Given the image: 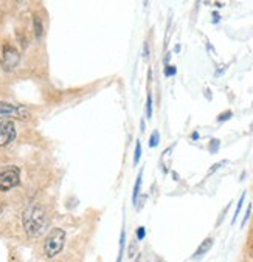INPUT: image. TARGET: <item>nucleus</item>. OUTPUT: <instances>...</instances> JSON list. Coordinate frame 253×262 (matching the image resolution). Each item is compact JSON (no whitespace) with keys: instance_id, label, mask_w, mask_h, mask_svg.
<instances>
[{"instance_id":"1","label":"nucleus","mask_w":253,"mask_h":262,"mask_svg":"<svg viewBox=\"0 0 253 262\" xmlns=\"http://www.w3.org/2000/svg\"><path fill=\"white\" fill-rule=\"evenodd\" d=\"M22 222H24V228L30 237H39L45 231L47 224H48L47 214L40 205L28 206L24 211Z\"/></svg>"},{"instance_id":"2","label":"nucleus","mask_w":253,"mask_h":262,"mask_svg":"<svg viewBox=\"0 0 253 262\" xmlns=\"http://www.w3.org/2000/svg\"><path fill=\"white\" fill-rule=\"evenodd\" d=\"M64 244H66V231L61 228H53L45 237L44 251L48 257H55L58 253H61Z\"/></svg>"},{"instance_id":"3","label":"nucleus","mask_w":253,"mask_h":262,"mask_svg":"<svg viewBox=\"0 0 253 262\" xmlns=\"http://www.w3.org/2000/svg\"><path fill=\"white\" fill-rule=\"evenodd\" d=\"M20 182V169L17 166L0 168V191H10Z\"/></svg>"},{"instance_id":"4","label":"nucleus","mask_w":253,"mask_h":262,"mask_svg":"<svg viewBox=\"0 0 253 262\" xmlns=\"http://www.w3.org/2000/svg\"><path fill=\"white\" fill-rule=\"evenodd\" d=\"M27 118V112L22 109V107H16L13 104H8V102H4L0 101V120H7V118Z\"/></svg>"},{"instance_id":"5","label":"nucleus","mask_w":253,"mask_h":262,"mask_svg":"<svg viewBox=\"0 0 253 262\" xmlns=\"http://www.w3.org/2000/svg\"><path fill=\"white\" fill-rule=\"evenodd\" d=\"M16 138V127L13 121H2L0 123V147L10 144Z\"/></svg>"},{"instance_id":"6","label":"nucleus","mask_w":253,"mask_h":262,"mask_svg":"<svg viewBox=\"0 0 253 262\" xmlns=\"http://www.w3.org/2000/svg\"><path fill=\"white\" fill-rule=\"evenodd\" d=\"M20 61V55L19 51L11 47V45H5L4 47V66L7 70H13Z\"/></svg>"},{"instance_id":"7","label":"nucleus","mask_w":253,"mask_h":262,"mask_svg":"<svg viewBox=\"0 0 253 262\" xmlns=\"http://www.w3.org/2000/svg\"><path fill=\"white\" fill-rule=\"evenodd\" d=\"M212 247H213V239H212V237H207L204 242H202V244L199 245V248L196 250V253L193 254V257H200V256H204Z\"/></svg>"},{"instance_id":"8","label":"nucleus","mask_w":253,"mask_h":262,"mask_svg":"<svg viewBox=\"0 0 253 262\" xmlns=\"http://www.w3.org/2000/svg\"><path fill=\"white\" fill-rule=\"evenodd\" d=\"M140 186H141V172H140V174H138V177H137L135 188H134V194H132V202H134V205H137V200H138V192H140Z\"/></svg>"},{"instance_id":"9","label":"nucleus","mask_w":253,"mask_h":262,"mask_svg":"<svg viewBox=\"0 0 253 262\" xmlns=\"http://www.w3.org/2000/svg\"><path fill=\"white\" fill-rule=\"evenodd\" d=\"M146 117L147 118L153 117V98H151V95L146 99Z\"/></svg>"},{"instance_id":"10","label":"nucleus","mask_w":253,"mask_h":262,"mask_svg":"<svg viewBox=\"0 0 253 262\" xmlns=\"http://www.w3.org/2000/svg\"><path fill=\"white\" fill-rule=\"evenodd\" d=\"M140 155H141V144H140V141H137V144H135V152H134V163H135V165H137L138 160H140Z\"/></svg>"},{"instance_id":"11","label":"nucleus","mask_w":253,"mask_h":262,"mask_svg":"<svg viewBox=\"0 0 253 262\" xmlns=\"http://www.w3.org/2000/svg\"><path fill=\"white\" fill-rule=\"evenodd\" d=\"M34 27H36V36L40 37L42 36V24H40V19L39 17L34 19Z\"/></svg>"},{"instance_id":"12","label":"nucleus","mask_w":253,"mask_h":262,"mask_svg":"<svg viewBox=\"0 0 253 262\" xmlns=\"http://www.w3.org/2000/svg\"><path fill=\"white\" fill-rule=\"evenodd\" d=\"M159 143V132H154L153 135H151V140H149V146L151 147H156Z\"/></svg>"},{"instance_id":"13","label":"nucleus","mask_w":253,"mask_h":262,"mask_svg":"<svg viewBox=\"0 0 253 262\" xmlns=\"http://www.w3.org/2000/svg\"><path fill=\"white\" fill-rule=\"evenodd\" d=\"M123 250H124V233L121 234V239H120V253H118V259H117V262H121V257H123Z\"/></svg>"},{"instance_id":"14","label":"nucleus","mask_w":253,"mask_h":262,"mask_svg":"<svg viewBox=\"0 0 253 262\" xmlns=\"http://www.w3.org/2000/svg\"><path fill=\"white\" fill-rule=\"evenodd\" d=\"M244 199H245V194H242L241 199H239V203H238V206H236V213H235V219L238 217V214H239V211H241V206H242V203H244Z\"/></svg>"},{"instance_id":"15","label":"nucleus","mask_w":253,"mask_h":262,"mask_svg":"<svg viewBox=\"0 0 253 262\" xmlns=\"http://www.w3.org/2000/svg\"><path fill=\"white\" fill-rule=\"evenodd\" d=\"M144 234H146V230H144L143 227H140V228L137 230V237H138V241H141V239L144 237Z\"/></svg>"},{"instance_id":"16","label":"nucleus","mask_w":253,"mask_h":262,"mask_svg":"<svg viewBox=\"0 0 253 262\" xmlns=\"http://www.w3.org/2000/svg\"><path fill=\"white\" fill-rule=\"evenodd\" d=\"M165 75L166 76H173V75H176V67H166V72H165Z\"/></svg>"},{"instance_id":"17","label":"nucleus","mask_w":253,"mask_h":262,"mask_svg":"<svg viewBox=\"0 0 253 262\" xmlns=\"http://www.w3.org/2000/svg\"><path fill=\"white\" fill-rule=\"evenodd\" d=\"M231 117V112H225V114H222V115H219V121H225V118H230Z\"/></svg>"},{"instance_id":"18","label":"nucleus","mask_w":253,"mask_h":262,"mask_svg":"<svg viewBox=\"0 0 253 262\" xmlns=\"http://www.w3.org/2000/svg\"><path fill=\"white\" fill-rule=\"evenodd\" d=\"M212 144H213V147H210V150H212V152H216V149H218V144H219V141H218V140H213V141H212Z\"/></svg>"},{"instance_id":"19","label":"nucleus","mask_w":253,"mask_h":262,"mask_svg":"<svg viewBox=\"0 0 253 262\" xmlns=\"http://www.w3.org/2000/svg\"><path fill=\"white\" fill-rule=\"evenodd\" d=\"M149 56V48H147V43H144V59H147Z\"/></svg>"},{"instance_id":"20","label":"nucleus","mask_w":253,"mask_h":262,"mask_svg":"<svg viewBox=\"0 0 253 262\" xmlns=\"http://www.w3.org/2000/svg\"><path fill=\"white\" fill-rule=\"evenodd\" d=\"M137 262H138V259H137Z\"/></svg>"}]
</instances>
